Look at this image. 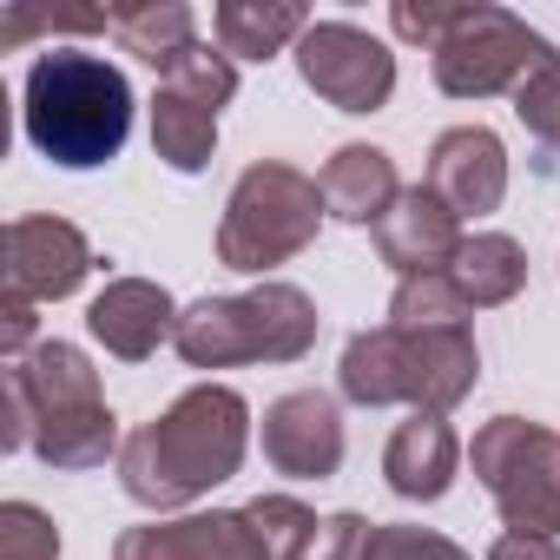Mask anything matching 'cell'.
I'll return each mask as SVG.
<instances>
[{
    "mask_svg": "<svg viewBox=\"0 0 560 560\" xmlns=\"http://www.w3.org/2000/svg\"><path fill=\"white\" fill-rule=\"evenodd\" d=\"M475 311L462 304V291L448 284V270L442 277H402L396 284V298H389V324H402V330H455V324H468Z\"/></svg>",
    "mask_w": 560,
    "mask_h": 560,
    "instance_id": "22",
    "label": "cell"
},
{
    "mask_svg": "<svg viewBox=\"0 0 560 560\" xmlns=\"http://www.w3.org/2000/svg\"><path fill=\"white\" fill-rule=\"evenodd\" d=\"M363 560H475V553L455 547V540L435 534V527H416V521H376Z\"/></svg>",
    "mask_w": 560,
    "mask_h": 560,
    "instance_id": "25",
    "label": "cell"
},
{
    "mask_svg": "<svg viewBox=\"0 0 560 560\" xmlns=\"http://www.w3.org/2000/svg\"><path fill=\"white\" fill-rule=\"evenodd\" d=\"M462 250V218L429 191V185H402V198L376 218V257L402 277H442Z\"/></svg>",
    "mask_w": 560,
    "mask_h": 560,
    "instance_id": "14",
    "label": "cell"
},
{
    "mask_svg": "<svg viewBox=\"0 0 560 560\" xmlns=\"http://www.w3.org/2000/svg\"><path fill=\"white\" fill-rule=\"evenodd\" d=\"M244 448H250V402L231 383H191L165 416L126 435L119 488L126 501L165 521L172 508H191L211 488H224L244 468Z\"/></svg>",
    "mask_w": 560,
    "mask_h": 560,
    "instance_id": "1",
    "label": "cell"
},
{
    "mask_svg": "<svg viewBox=\"0 0 560 560\" xmlns=\"http://www.w3.org/2000/svg\"><path fill=\"white\" fill-rule=\"evenodd\" d=\"M291 54H298L304 86L337 113H383L396 93V54L357 21H311V34Z\"/></svg>",
    "mask_w": 560,
    "mask_h": 560,
    "instance_id": "10",
    "label": "cell"
},
{
    "mask_svg": "<svg viewBox=\"0 0 560 560\" xmlns=\"http://www.w3.org/2000/svg\"><path fill=\"white\" fill-rule=\"evenodd\" d=\"M488 560H560V547H553L547 534H514V527H501L494 547H488Z\"/></svg>",
    "mask_w": 560,
    "mask_h": 560,
    "instance_id": "30",
    "label": "cell"
},
{
    "mask_svg": "<svg viewBox=\"0 0 560 560\" xmlns=\"http://www.w3.org/2000/svg\"><path fill=\"white\" fill-rule=\"evenodd\" d=\"M0 350H8V363H21L34 350V304L27 298H0Z\"/></svg>",
    "mask_w": 560,
    "mask_h": 560,
    "instance_id": "29",
    "label": "cell"
},
{
    "mask_svg": "<svg viewBox=\"0 0 560 560\" xmlns=\"http://www.w3.org/2000/svg\"><path fill=\"white\" fill-rule=\"evenodd\" d=\"M429 191L455 218H488L508 198V145L488 126H448L429 145Z\"/></svg>",
    "mask_w": 560,
    "mask_h": 560,
    "instance_id": "16",
    "label": "cell"
},
{
    "mask_svg": "<svg viewBox=\"0 0 560 560\" xmlns=\"http://www.w3.org/2000/svg\"><path fill=\"white\" fill-rule=\"evenodd\" d=\"M0 257H8V291L27 304H60L93 277V244L67 218H14Z\"/></svg>",
    "mask_w": 560,
    "mask_h": 560,
    "instance_id": "11",
    "label": "cell"
},
{
    "mask_svg": "<svg viewBox=\"0 0 560 560\" xmlns=\"http://www.w3.org/2000/svg\"><path fill=\"white\" fill-rule=\"evenodd\" d=\"M389 27H396V40L435 54L442 34L455 27V8H448V0H396V8H389Z\"/></svg>",
    "mask_w": 560,
    "mask_h": 560,
    "instance_id": "28",
    "label": "cell"
},
{
    "mask_svg": "<svg viewBox=\"0 0 560 560\" xmlns=\"http://www.w3.org/2000/svg\"><path fill=\"white\" fill-rule=\"evenodd\" d=\"M231 93H237V60L198 40L152 93V152L185 178L205 172L218 152V113L231 106Z\"/></svg>",
    "mask_w": 560,
    "mask_h": 560,
    "instance_id": "9",
    "label": "cell"
},
{
    "mask_svg": "<svg viewBox=\"0 0 560 560\" xmlns=\"http://www.w3.org/2000/svg\"><path fill=\"white\" fill-rule=\"evenodd\" d=\"M113 560H270L244 508H211V514H172V521H139L113 540Z\"/></svg>",
    "mask_w": 560,
    "mask_h": 560,
    "instance_id": "13",
    "label": "cell"
},
{
    "mask_svg": "<svg viewBox=\"0 0 560 560\" xmlns=\"http://www.w3.org/2000/svg\"><path fill=\"white\" fill-rule=\"evenodd\" d=\"M455 475H462V442H455L448 416H409L383 442V481L402 501H442L455 488Z\"/></svg>",
    "mask_w": 560,
    "mask_h": 560,
    "instance_id": "17",
    "label": "cell"
},
{
    "mask_svg": "<svg viewBox=\"0 0 560 560\" xmlns=\"http://www.w3.org/2000/svg\"><path fill=\"white\" fill-rule=\"evenodd\" d=\"M514 119H521L547 152H560V54H553L540 73H527V86L514 93Z\"/></svg>",
    "mask_w": 560,
    "mask_h": 560,
    "instance_id": "26",
    "label": "cell"
},
{
    "mask_svg": "<svg viewBox=\"0 0 560 560\" xmlns=\"http://www.w3.org/2000/svg\"><path fill=\"white\" fill-rule=\"evenodd\" d=\"M475 383H481V350H475L468 324H455V330L376 324V330H357L337 363V389L357 409L409 402V416H448L475 396Z\"/></svg>",
    "mask_w": 560,
    "mask_h": 560,
    "instance_id": "4",
    "label": "cell"
},
{
    "mask_svg": "<svg viewBox=\"0 0 560 560\" xmlns=\"http://www.w3.org/2000/svg\"><path fill=\"white\" fill-rule=\"evenodd\" d=\"M0 402H8V429L0 448H34L47 468H106L119 462V416L100 396V370L73 343H34L21 363L0 376Z\"/></svg>",
    "mask_w": 560,
    "mask_h": 560,
    "instance_id": "2",
    "label": "cell"
},
{
    "mask_svg": "<svg viewBox=\"0 0 560 560\" xmlns=\"http://www.w3.org/2000/svg\"><path fill=\"white\" fill-rule=\"evenodd\" d=\"M317 191H324V211H330V218L370 224V231H376V218L402 198L396 159H389L383 145H337L330 165H324V178H317Z\"/></svg>",
    "mask_w": 560,
    "mask_h": 560,
    "instance_id": "18",
    "label": "cell"
},
{
    "mask_svg": "<svg viewBox=\"0 0 560 560\" xmlns=\"http://www.w3.org/2000/svg\"><path fill=\"white\" fill-rule=\"evenodd\" d=\"M324 317L298 284H257L244 298H198L178 311L172 350L191 370H237V363H304Z\"/></svg>",
    "mask_w": 560,
    "mask_h": 560,
    "instance_id": "5",
    "label": "cell"
},
{
    "mask_svg": "<svg viewBox=\"0 0 560 560\" xmlns=\"http://www.w3.org/2000/svg\"><path fill=\"white\" fill-rule=\"evenodd\" d=\"M113 40L132 60L172 73L198 47V14L185 8V0H139V8H113Z\"/></svg>",
    "mask_w": 560,
    "mask_h": 560,
    "instance_id": "21",
    "label": "cell"
},
{
    "mask_svg": "<svg viewBox=\"0 0 560 560\" xmlns=\"http://www.w3.org/2000/svg\"><path fill=\"white\" fill-rule=\"evenodd\" d=\"M86 330L106 357L119 363H145L159 357V343L178 337V304L165 284H152V277H113V284L86 304Z\"/></svg>",
    "mask_w": 560,
    "mask_h": 560,
    "instance_id": "15",
    "label": "cell"
},
{
    "mask_svg": "<svg viewBox=\"0 0 560 560\" xmlns=\"http://www.w3.org/2000/svg\"><path fill=\"white\" fill-rule=\"evenodd\" d=\"M370 527H376V521H363L357 508H343V514H324V527L311 534V547H304L298 560H363V547H370Z\"/></svg>",
    "mask_w": 560,
    "mask_h": 560,
    "instance_id": "27",
    "label": "cell"
},
{
    "mask_svg": "<svg viewBox=\"0 0 560 560\" xmlns=\"http://www.w3.org/2000/svg\"><path fill=\"white\" fill-rule=\"evenodd\" d=\"M211 34L231 60H277L311 34V14L298 0H224L211 14Z\"/></svg>",
    "mask_w": 560,
    "mask_h": 560,
    "instance_id": "20",
    "label": "cell"
},
{
    "mask_svg": "<svg viewBox=\"0 0 560 560\" xmlns=\"http://www.w3.org/2000/svg\"><path fill=\"white\" fill-rule=\"evenodd\" d=\"M257 435H264V462L277 475H291V481H330L343 468V409L324 389L277 396L264 409Z\"/></svg>",
    "mask_w": 560,
    "mask_h": 560,
    "instance_id": "12",
    "label": "cell"
},
{
    "mask_svg": "<svg viewBox=\"0 0 560 560\" xmlns=\"http://www.w3.org/2000/svg\"><path fill=\"white\" fill-rule=\"evenodd\" d=\"M0 560H60V527L34 501H0Z\"/></svg>",
    "mask_w": 560,
    "mask_h": 560,
    "instance_id": "24",
    "label": "cell"
},
{
    "mask_svg": "<svg viewBox=\"0 0 560 560\" xmlns=\"http://www.w3.org/2000/svg\"><path fill=\"white\" fill-rule=\"evenodd\" d=\"M553 60V47L508 8H455V27L442 34V47L429 54V73L448 100H494V93H521L527 73H540Z\"/></svg>",
    "mask_w": 560,
    "mask_h": 560,
    "instance_id": "8",
    "label": "cell"
},
{
    "mask_svg": "<svg viewBox=\"0 0 560 560\" xmlns=\"http://www.w3.org/2000/svg\"><path fill=\"white\" fill-rule=\"evenodd\" d=\"M21 126L27 145L67 172L113 165L132 139V86L106 54L86 47H47L27 67L21 86Z\"/></svg>",
    "mask_w": 560,
    "mask_h": 560,
    "instance_id": "3",
    "label": "cell"
},
{
    "mask_svg": "<svg viewBox=\"0 0 560 560\" xmlns=\"http://www.w3.org/2000/svg\"><path fill=\"white\" fill-rule=\"evenodd\" d=\"M324 191L317 178H304L298 165L284 159H257L237 172L231 198H224V218H218V264L224 270H244V277H264L277 264H291L298 250L317 244V224H324Z\"/></svg>",
    "mask_w": 560,
    "mask_h": 560,
    "instance_id": "6",
    "label": "cell"
},
{
    "mask_svg": "<svg viewBox=\"0 0 560 560\" xmlns=\"http://www.w3.org/2000/svg\"><path fill=\"white\" fill-rule=\"evenodd\" d=\"M448 284L462 291L468 311H501L527 284V250L508 231H475V237H462V250L448 264Z\"/></svg>",
    "mask_w": 560,
    "mask_h": 560,
    "instance_id": "19",
    "label": "cell"
},
{
    "mask_svg": "<svg viewBox=\"0 0 560 560\" xmlns=\"http://www.w3.org/2000/svg\"><path fill=\"white\" fill-rule=\"evenodd\" d=\"M244 521L257 527L270 560H298L311 547V534L324 527V514H311L298 494H257V501H244Z\"/></svg>",
    "mask_w": 560,
    "mask_h": 560,
    "instance_id": "23",
    "label": "cell"
},
{
    "mask_svg": "<svg viewBox=\"0 0 560 560\" xmlns=\"http://www.w3.org/2000/svg\"><path fill=\"white\" fill-rule=\"evenodd\" d=\"M475 481L488 488L501 527L514 534H560V429L527 416H494L468 442Z\"/></svg>",
    "mask_w": 560,
    "mask_h": 560,
    "instance_id": "7",
    "label": "cell"
}]
</instances>
